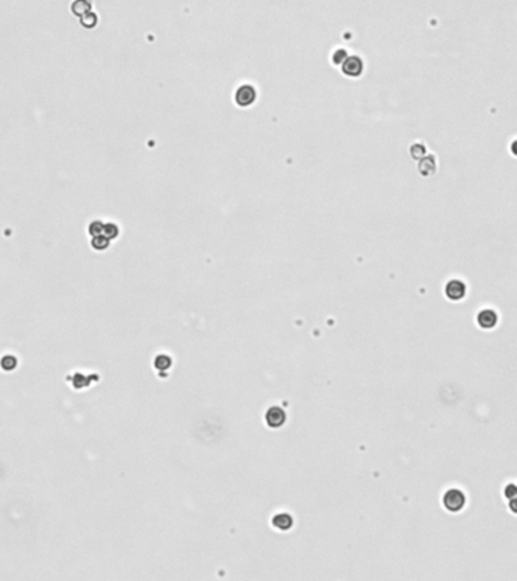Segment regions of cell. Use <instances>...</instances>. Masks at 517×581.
<instances>
[{
    "mask_svg": "<svg viewBox=\"0 0 517 581\" xmlns=\"http://www.w3.org/2000/svg\"><path fill=\"white\" fill-rule=\"evenodd\" d=\"M443 504L449 512H460L466 504V496L458 489H451L443 496Z\"/></svg>",
    "mask_w": 517,
    "mask_h": 581,
    "instance_id": "1",
    "label": "cell"
},
{
    "mask_svg": "<svg viewBox=\"0 0 517 581\" xmlns=\"http://www.w3.org/2000/svg\"><path fill=\"white\" fill-rule=\"evenodd\" d=\"M234 99H236V103L242 108L251 106L256 102V89L248 84L242 85L238 88L236 94H234Z\"/></svg>",
    "mask_w": 517,
    "mask_h": 581,
    "instance_id": "2",
    "label": "cell"
},
{
    "mask_svg": "<svg viewBox=\"0 0 517 581\" xmlns=\"http://www.w3.org/2000/svg\"><path fill=\"white\" fill-rule=\"evenodd\" d=\"M445 292H446L448 298H451V300H454V301H457V300H461V298L464 297L466 286H464L463 281H460V280H451L449 283L446 285Z\"/></svg>",
    "mask_w": 517,
    "mask_h": 581,
    "instance_id": "3",
    "label": "cell"
},
{
    "mask_svg": "<svg viewBox=\"0 0 517 581\" xmlns=\"http://www.w3.org/2000/svg\"><path fill=\"white\" fill-rule=\"evenodd\" d=\"M496 323H497L496 312H493V310H490V309H485V310H481V312L478 313V324H479V327H482V328H492V327L496 325Z\"/></svg>",
    "mask_w": 517,
    "mask_h": 581,
    "instance_id": "4",
    "label": "cell"
},
{
    "mask_svg": "<svg viewBox=\"0 0 517 581\" xmlns=\"http://www.w3.org/2000/svg\"><path fill=\"white\" fill-rule=\"evenodd\" d=\"M342 68L347 76H358L363 70V62L360 61V58H348Z\"/></svg>",
    "mask_w": 517,
    "mask_h": 581,
    "instance_id": "5",
    "label": "cell"
},
{
    "mask_svg": "<svg viewBox=\"0 0 517 581\" xmlns=\"http://www.w3.org/2000/svg\"><path fill=\"white\" fill-rule=\"evenodd\" d=\"M266 421H268V426L271 427H280L285 422V412L278 409V407H272L266 413Z\"/></svg>",
    "mask_w": 517,
    "mask_h": 581,
    "instance_id": "6",
    "label": "cell"
},
{
    "mask_svg": "<svg viewBox=\"0 0 517 581\" xmlns=\"http://www.w3.org/2000/svg\"><path fill=\"white\" fill-rule=\"evenodd\" d=\"M17 365H19V360H17V357L12 356V354H5L2 359H0V368H2L3 371H6V372L14 371L15 368H17Z\"/></svg>",
    "mask_w": 517,
    "mask_h": 581,
    "instance_id": "7",
    "label": "cell"
},
{
    "mask_svg": "<svg viewBox=\"0 0 517 581\" xmlns=\"http://www.w3.org/2000/svg\"><path fill=\"white\" fill-rule=\"evenodd\" d=\"M505 496L507 498H514V496H517V484H508L507 488H505Z\"/></svg>",
    "mask_w": 517,
    "mask_h": 581,
    "instance_id": "8",
    "label": "cell"
},
{
    "mask_svg": "<svg viewBox=\"0 0 517 581\" xmlns=\"http://www.w3.org/2000/svg\"><path fill=\"white\" fill-rule=\"evenodd\" d=\"M510 510H511L513 513H517V496L510 498Z\"/></svg>",
    "mask_w": 517,
    "mask_h": 581,
    "instance_id": "9",
    "label": "cell"
},
{
    "mask_svg": "<svg viewBox=\"0 0 517 581\" xmlns=\"http://www.w3.org/2000/svg\"><path fill=\"white\" fill-rule=\"evenodd\" d=\"M511 151L517 156V141H514V143L511 144Z\"/></svg>",
    "mask_w": 517,
    "mask_h": 581,
    "instance_id": "10",
    "label": "cell"
}]
</instances>
